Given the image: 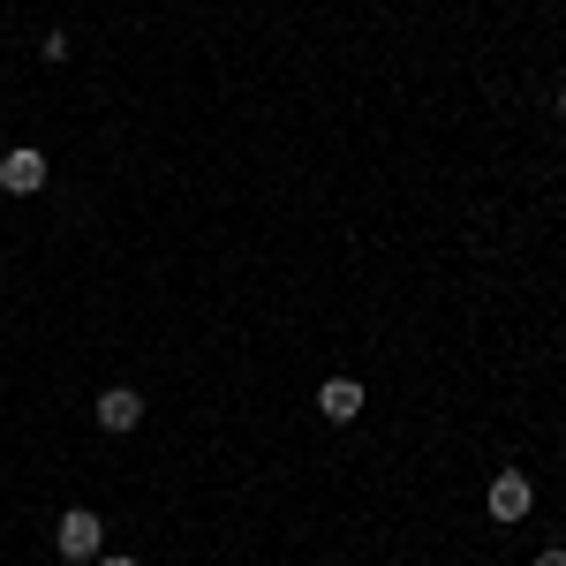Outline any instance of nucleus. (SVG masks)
<instances>
[{
    "label": "nucleus",
    "mask_w": 566,
    "mask_h": 566,
    "mask_svg": "<svg viewBox=\"0 0 566 566\" xmlns=\"http://www.w3.org/2000/svg\"><path fill=\"white\" fill-rule=\"evenodd\" d=\"M53 544H61V559H98L106 522H98L91 506H69V514H61V528H53Z\"/></svg>",
    "instance_id": "nucleus-1"
},
{
    "label": "nucleus",
    "mask_w": 566,
    "mask_h": 566,
    "mask_svg": "<svg viewBox=\"0 0 566 566\" xmlns=\"http://www.w3.org/2000/svg\"><path fill=\"white\" fill-rule=\"evenodd\" d=\"M528 499H536V491H528L522 469H499V476H491V491H483L491 522H522V514H528Z\"/></svg>",
    "instance_id": "nucleus-2"
},
{
    "label": "nucleus",
    "mask_w": 566,
    "mask_h": 566,
    "mask_svg": "<svg viewBox=\"0 0 566 566\" xmlns=\"http://www.w3.org/2000/svg\"><path fill=\"white\" fill-rule=\"evenodd\" d=\"M0 189H8V197H39V189H45V151L15 144V151L0 159Z\"/></svg>",
    "instance_id": "nucleus-3"
},
{
    "label": "nucleus",
    "mask_w": 566,
    "mask_h": 566,
    "mask_svg": "<svg viewBox=\"0 0 566 566\" xmlns=\"http://www.w3.org/2000/svg\"><path fill=\"white\" fill-rule=\"evenodd\" d=\"M91 416H98V431H114V438H122V431H136V423H144V400H136L129 386H106Z\"/></svg>",
    "instance_id": "nucleus-4"
},
{
    "label": "nucleus",
    "mask_w": 566,
    "mask_h": 566,
    "mask_svg": "<svg viewBox=\"0 0 566 566\" xmlns=\"http://www.w3.org/2000/svg\"><path fill=\"white\" fill-rule=\"evenodd\" d=\"M317 416H325V423H355V416H363V386H355V378H325V386H317Z\"/></svg>",
    "instance_id": "nucleus-5"
},
{
    "label": "nucleus",
    "mask_w": 566,
    "mask_h": 566,
    "mask_svg": "<svg viewBox=\"0 0 566 566\" xmlns=\"http://www.w3.org/2000/svg\"><path fill=\"white\" fill-rule=\"evenodd\" d=\"M91 566H144V559H129V552H98Z\"/></svg>",
    "instance_id": "nucleus-6"
},
{
    "label": "nucleus",
    "mask_w": 566,
    "mask_h": 566,
    "mask_svg": "<svg viewBox=\"0 0 566 566\" xmlns=\"http://www.w3.org/2000/svg\"><path fill=\"white\" fill-rule=\"evenodd\" d=\"M536 566H566V552H536Z\"/></svg>",
    "instance_id": "nucleus-7"
},
{
    "label": "nucleus",
    "mask_w": 566,
    "mask_h": 566,
    "mask_svg": "<svg viewBox=\"0 0 566 566\" xmlns=\"http://www.w3.org/2000/svg\"><path fill=\"white\" fill-rule=\"evenodd\" d=\"M559 114H566V84H559Z\"/></svg>",
    "instance_id": "nucleus-8"
}]
</instances>
